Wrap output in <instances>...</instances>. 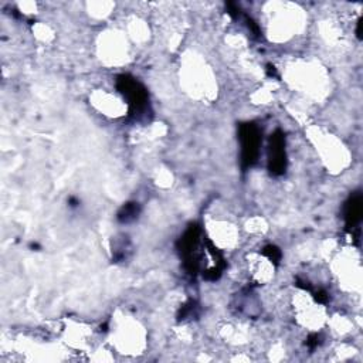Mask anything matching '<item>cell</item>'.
<instances>
[{"instance_id": "6", "label": "cell", "mask_w": 363, "mask_h": 363, "mask_svg": "<svg viewBox=\"0 0 363 363\" xmlns=\"http://www.w3.org/2000/svg\"><path fill=\"white\" fill-rule=\"evenodd\" d=\"M263 254L268 258L271 263H274V264H278L281 261V257H283L281 250L277 248L275 246H267V247H264Z\"/></svg>"}, {"instance_id": "3", "label": "cell", "mask_w": 363, "mask_h": 363, "mask_svg": "<svg viewBox=\"0 0 363 363\" xmlns=\"http://www.w3.org/2000/svg\"><path fill=\"white\" fill-rule=\"evenodd\" d=\"M268 169L275 176H280L287 169V153H285V138L281 131H275L269 138Z\"/></svg>"}, {"instance_id": "4", "label": "cell", "mask_w": 363, "mask_h": 363, "mask_svg": "<svg viewBox=\"0 0 363 363\" xmlns=\"http://www.w3.org/2000/svg\"><path fill=\"white\" fill-rule=\"evenodd\" d=\"M363 213V199L361 193H355L349 197V200L345 205L344 210V217H345V224L346 230L353 233L355 229H358L359 223L362 220Z\"/></svg>"}, {"instance_id": "5", "label": "cell", "mask_w": 363, "mask_h": 363, "mask_svg": "<svg viewBox=\"0 0 363 363\" xmlns=\"http://www.w3.org/2000/svg\"><path fill=\"white\" fill-rule=\"evenodd\" d=\"M139 211H141V209H139L138 203H135V202L127 203L125 206H122V209L119 210L118 220L121 223H131V221H134L138 217Z\"/></svg>"}, {"instance_id": "8", "label": "cell", "mask_w": 363, "mask_h": 363, "mask_svg": "<svg viewBox=\"0 0 363 363\" xmlns=\"http://www.w3.org/2000/svg\"><path fill=\"white\" fill-rule=\"evenodd\" d=\"M311 292H312L316 302H319V304H326L329 301V294L325 289H318V291H311Z\"/></svg>"}, {"instance_id": "2", "label": "cell", "mask_w": 363, "mask_h": 363, "mask_svg": "<svg viewBox=\"0 0 363 363\" xmlns=\"http://www.w3.org/2000/svg\"><path fill=\"white\" fill-rule=\"evenodd\" d=\"M238 139L241 143V165L244 169L251 168L260 155L261 132L255 124H241L238 128Z\"/></svg>"}, {"instance_id": "1", "label": "cell", "mask_w": 363, "mask_h": 363, "mask_svg": "<svg viewBox=\"0 0 363 363\" xmlns=\"http://www.w3.org/2000/svg\"><path fill=\"white\" fill-rule=\"evenodd\" d=\"M116 88L127 98L129 115L139 118L148 110V93L135 78L129 76H119L116 78Z\"/></svg>"}, {"instance_id": "10", "label": "cell", "mask_w": 363, "mask_h": 363, "mask_svg": "<svg viewBox=\"0 0 363 363\" xmlns=\"http://www.w3.org/2000/svg\"><path fill=\"white\" fill-rule=\"evenodd\" d=\"M356 34L359 38H362V19L358 21V27H356Z\"/></svg>"}, {"instance_id": "9", "label": "cell", "mask_w": 363, "mask_h": 363, "mask_svg": "<svg viewBox=\"0 0 363 363\" xmlns=\"http://www.w3.org/2000/svg\"><path fill=\"white\" fill-rule=\"evenodd\" d=\"M321 336L318 335V333H311L309 336H308V339H306V346L309 347V349H315L321 345Z\"/></svg>"}, {"instance_id": "7", "label": "cell", "mask_w": 363, "mask_h": 363, "mask_svg": "<svg viewBox=\"0 0 363 363\" xmlns=\"http://www.w3.org/2000/svg\"><path fill=\"white\" fill-rule=\"evenodd\" d=\"M196 309H197V305H196L193 301H189V302H186V304L180 308L177 318H179L180 321H185V319H188V318H191V316L196 314Z\"/></svg>"}]
</instances>
